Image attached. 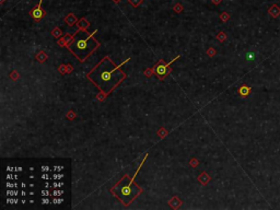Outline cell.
Returning <instances> with one entry per match:
<instances>
[{
  "mask_svg": "<svg viewBox=\"0 0 280 210\" xmlns=\"http://www.w3.org/2000/svg\"><path fill=\"white\" fill-rule=\"evenodd\" d=\"M114 1H115V2H116V4H118V2L121 1V0H114Z\"/></svg>",
  "mask_w": 280,
  "mask_h": 210,
  "instance_id": "obj_29",
  "label": "cell"
},
{
  "mask_svg": "<svg viewBox=\"0 0 280 210\" xmlns=\"http://www.w3.org/2000/svg\"><path fill=\"white\" fill-rule=\"evenodd\" d=\"M212 2L215 4H219L220 2H221V0H212Z\"/></svg>",
  "mask_w": 280,
  "mask_h": 210,
  "instance_id": "obj_25",
  "label": "cell"
},
{
  "mask_svg": "<svg viewBox=\"0 0 280 210\" xmlns=\"http://www.w3.org/2000/svg\"><path fill=\"white\" fill-rule=\"evenodd\" d=\"M220 18L222 19L223 22H226V21H228V20L230 19V15H229L228 13H226V12H223V13L221 14V17H220Z\"/></svg>",
  "mask_w": 280,
  "mask_h": 210,
  "instance_id": "obj_10",
  "label": "cell"
},
{
  "mask_svg": "<svg viewBox=\"0 0 280 210\" xmlns=\"http://www.w3.org/2000/svg\"><path fill=\"white\" fill-rule=\"evenodd\" d=\"M268 13H269V15H271V18L277 19L280 15V7L277 4H271V7L268 9Z\"/></svg>",
  "mask_w": 280,
  "mask_h": 210,
  "instance_id": "obj_6",
  "label": "cell"
},
{
  "mask_svg": "<svg viewBox=\"0 0 280 210\" xmlns=\"http://www.w3.org/2000/svg\"><path fill=\"white\" fill-rule=\"evenodd\" d=\"M237 92H239V94L241 95L242 98H246V96H248V95L251 94L252 89H251V87H248V85L243 84V85H241V87H240L239 90H237Z\"/></svg>",
  "mask_w": 280,
  "mask_h": 210,
  "instance_id": "obj_7",
  "label": "cell"
},
{
  "mask_svg": "<svg viewBox=\"0 0 280 210\" xmlns=\"http://www.w3.org/2000/svg\"><path fill=\"white\" fill-rule=\"evenodd\" d=\"M42 203H45V205H47V203H49V200L47 199V198H43V200H42Z\"/></svg>",
  "mask_w": 280,
  "mask_h": 210,
  "instance_id": "obj_21",
  "label": "cell"
},
{
  "mask_svg": "<svg viewBox=\"0 0 280 210\" xmlns=\"http://www.w3.org/2000/svg\"><path fill=\"white\" fill-rule=\"evenodd\" d=\"M174 10H175L176 12H181V11H182V6H181V4H176L175 7H174Z\"/></svg>",
  "mask_w": 280,
  "mask_h": 210,
  "instance_id": "obj_14",
  "label": "cell"
},
{
  "mask_svg": "<svg viewBox=\"0 0 280 210\" xmlns=\"http://www.w3.org/2000/svg\"><path fill=\"white\" fill-rule=\"evenodd\" d=\"M91 75H95V77L94 76H88L89 78L91 79L94 84L102 89L106 94L110 93L122 81V79L125 78V75L122 73L115 67L113 62L108 59V57L104 58L101 64L93 69Z\"/></svg>",
  "mask_w": 280,
  "mask_h": 210,
  "instance_id": "obj_1",
  "label": "cell"
},
{
  "mask_svg": "<svg viewBox=\"0 0 280 210\" xmlns=\"http://www.w3.org/2000/svg\"><path fill=\"white\" fill-rule=\"evenodd\" d=\"M218 38H220L221 41H223V40H226V34H224V33H220V34H218Z\"/></svg>",
  "mask_w": 280,
  "mask_h": 210,
  "instance_id": "obj_15",
  "label": "cell"
},
{
  "mask_svg": "<svg viewBox=\"0 0 280 210\" xmlns=\"http://www.w3.org/2000/svg\"><path fill=\"white\" fill-rule=\"evenodd\" d=\"M14 171H19V172H21V171H22V167H17V169H14Z\"/></svg>",
  "mask_w": 280,
  "mask_h": 210,
  "instance_id": "obj_28",
  "label": "cell"
},
{
  "mask_svg": "<svg viewBox=\"0 0 280 210\" xmlns=\"http://www.w3.org/2000/svg\"><path fill=\"white\" fill-rule=\"evenodd\" d=\"M42 178H43V180H48V175L46 173H44V174L42 175Z\"/></svg>",
  "mask_w": 280,
  "mask_h": 210,
  "instance_id": "obj_23",
  "label": "cell"
},
{
  "mask_svg": "<svg viewBox=\"0 0 280 210\" xmlns=\"http://www.w3.org/2000/svg\"><path fill=\"white\" fill-rule=\"evenodd\" d=\"M12 171H13V169H12V167H8V169H7V172H12Z\"/></svg>",
  "mask_w": 280,
  "mask_h": 210,
  "instance_id": "obj_27",
  "label": "cell"
},
{
  "mask_svg": "<svg viewBox=\"0 0 280 210\" xmlns=\"http://www.w3.org/2000/svg\"><path fill=\"white\" fill-rule=\"evenodd\" d=\"M53 203H62V199H61V198H55V199L53 200Z\"/></svg>",
  "mask_w": 280,
  "mask_h": 210,
  "instance_id": "obj_17",
  "label": "cell"
},
{
  "mask_svg": "<svg viewBox=\"0 0 280 210\" xmlns=\"http://www.w3.org/2000/svg\"><path fill=\"white\" fill-rule=\"evenodd\" d=\"M62 193H64L62 190H54V192H53V195H54V196H60Z\"/></svg>",
  "mask_w": 280,
  "mask_h": 210,
  "instance_id": "obj_13",
  "label": "cell"
},
{
  "mask_svg": "<svg viewBox=\"0 0 280 210\" xmlns=\"http://www.w3.org/2000/svg\"><path fill=\"white\" fill-rule=\"evenodd\" d=\"M98 46V43L93 38V34L87 33L85 29H81L77 32L74 41L68 46V48L73 53L76 57L79 58V60L85 61V58L90 56Z\"/></svg>",
  "mask_w": 280,
  "mask_h": 210,
  "instance_id": "obj_2",
  "label": "cell"
},
{
  "mask_svg": "<svg viewBox=\"0 0 280 210\" xmlns=\"http://www.w3.org/2000/svg\"><path fill=\"white\" fill-rule=\"evenodd\" d=\"M53 186H54V187H59V183H57V182H54V183H53Z\"/></svg>",
  "mask_w": 280,
  "mask_h": 210,
  "instance_id": "obj_26",
  "label": "cell"
},
{
  "mask_svg": "<svg viewBox=\"0 0 280 210\" xmlns=\"http://www.w3.org/2000/svg\"><path fill=\"white\" fill-rule=\"evenodd\" d=\"M7 203H18V199H15V198H13V199H10V198H8V199H7Z\"/></svg>",
  "mask_w": 280,
  "mask_h": 210,
  "instance_id": "obj_16",
  "label": "cell"
},
{
  "mask_svg": "<svg viewBox=\"0 0 280 210\" xmlns=\"http://www.w3.org/2000/svg\"><path fill=\"white\" fill-rule=\"evenodd\" d=\"M12 177H13V175H11V174H8V175H7V180H8V181L12 180Z\"/></svg>",
  "mask_w": 280,
  "mask_h": 210,
  "instance_id": "obj_24",
  "label": "cell"
},
{
  "mask_svg": "<svg viewBox=\"0 0 280 210\" xmlns=\"http://www.w3.org/2000/svg\"><path fill=\"white\" fill-rule=\"evenodd\" d=\"M62 166H55V171H58V172H60V171H62Z\"/></svg>",
  "mask_w": 280,
  "mask_h": 210,
  "instance_id": "obj_20",
  "label": "cell"
},
{
  "mask_svg": "<svg viewBox=\"0 0 280 210\" xmlns=\"http://www.w3.org/2000/svg\"><path fill=\"white\" fill-rule=\"evenodd\" d=\"M253 58H254V53H247V55H246L247 60H252Z\"/></svg>",
  "mask_w": 280,
  "mask_h": 210,
  "instance_id": "obj_12",
  "label": "cell"
},
{
  "mask_svg": "<svg viewBox=\"0 0 280 210\" xmlns=\"http://www.w3.org/2000/svg\"><path fill=\"white\" fill-rule=\"evenodd\" d=\"M66 21H67L68 23H70V24H72L76 21V19H74V15L73 14H69L67 17V19H66Z\"/></svg>",
  "mask_w": 280,
  "mask_h": 210,
  "instance_id": "obj_9",
  "label": "cell"
},
{
  "mask_svg": "<svg viewBox=\"0 0 280 210\" xmlns=\"http://www.w3.org/2000/svg\"><path fill=\"white\" fill-rule=\"evenodd\" d=\"M42 171H43V172H48V171H49V167H48V166H42Z\"/></svg>",
  "mask_w": 280,
  "mask_h": 210,
  "instance_id": "obj_19",
  "label": "cell"
},
{
  "mask_svg": "<svg viewBox=\"0 0 280 210\" xmlns=\"http://www.w3.org/2000/svg\"><path fill=\"white\" fill-rule=\"evenodd\" d=\"M7 187H8V188H12V187H14V183L11 184L10 182H8V183H7Z\"/></svg>",
  "mask_w": 280,
  "mask_h": 210,
  "instance_id": "obj_22",
  "label": "cell"
},
{
  "mask_svg": "<svg viewBox=\"0 0 280 210\" xmlns=\"http://www.w3.org/2000/svg\"><path fill=\"white\" fill-rule=\"evenodd\" d=\"M128 1H129V4H132L134 7H138L139 4L142 2V0H128Z\"/></svg>",
  "mask_w": 280,
  "mask_h": 210,
  "instance_id": "obj_8",
  "label": "cell"
},
{
  "mask_svg": "<svg viewBox=\"0 0 280 210\" xmlns=\"http://www.w3.org/2000/svg\"><path fill=\"white\" fill-rule=\"evenodd\" d=\"M7 195H10V196H17V195H18V192H17V190H10V189H8V190H7Z\"/></svg>",
  "mask_w": 280,
  "mask_h": 210,
  "instance_id": "obj_11",
  "label": "cell"
},
{
  "mask_svg": "<svg viewBox=\"0 0 280 210\" xmlns=\"http://www.w3.org/2000/svg\"><path fill=\"white\" fill-rule=\"evenodd\" d=\"M169 65H166V66L165 65H160V66H157V67L154 68V70H155L154 72L157 73V76H158L161 80L164 78V76H166L170 72V70L168 69V66H169Z\"/></svg>",
  "mask_w": 280,
  "mask_h": 210,
  "instance_id": "obj_5",
  "label": "cell"
},
{
  "mask_svg": "<svg viewBox=\"0 0 280 210\" xmlns=\"http://www.w3.org/2000/svg\"><path fill=\"white\" fill-rule=\"evenodd\" d=\"M112 193H114L115 196L125 205H129L141 193V188L136 185L129 176H125L112 188Z\"/></svg>",
  "mask_w": 280,
  "mask_h": 210,
  "instance_id": "obj_3",
  "label": "cell"
},
{
  "mask_svg": "<svg viewBox=\"0 0 280 210\" xmlns=\"http://www.w3.org/2000/svg\"><path fill=\"white\" fill-rule=\"evenodd\" d=\"M42 195H43V197H47L49 196V193H48L47 190H42Z\"/></svg>",
  "mask_w": 280,
  "mask_h": 210,
  "instance_id": "obj_18",
  "label": "cell"
},
{
  "mask_svg": "<svg viewBox=\"0 0 280 210\" xmlns=\"http://www.w3.org/2000/svg\"><path fill=\"white\" fill-rule=\"evenodd\" d=\"M42 1L43 0H40V2H38V4H37L36 7H34L32 10H31V15H32V18H33L34 20L36 21V22H40V21L42 20V18H43V15H44V11L42 10Z\"/></svg>",
  "mask_w": 280,
  "mask_h": 210,
  "instance_id": "obj_4",
  "label": "cell"
}]
</instances>
